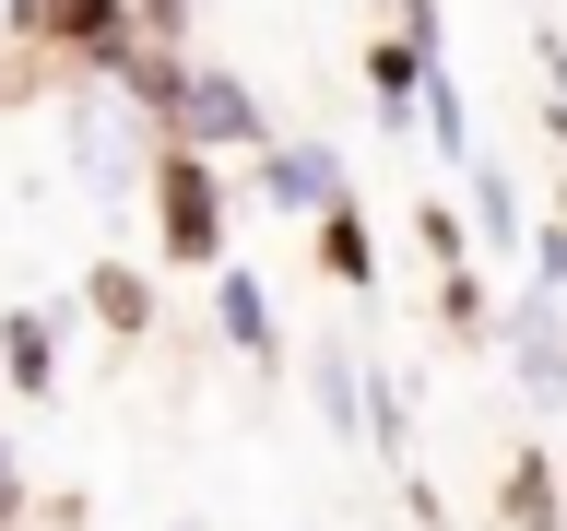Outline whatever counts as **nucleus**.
<instances>
[{"label": "nucleus", "instance_id": "nucleus-1", "mask_svg": "<svg viewBox=\"0 0 567 531\" xmlns=\"http://www.w3.org/2000/svg\"><path fill=\"white\" fill-rule=\"evenodd\" d=\"M118 95H142V106H154V118H166L177 142H189V154H202V142H260V106H248L237 83H225V71H202V60H166V71H131V83H118Z\"/></svg>", "mask_w": 567, "mask_h": 531}, {"label": "nucleus", "instance_id": "nucleus-2", "mask_svg": "<svg viewBox=\"0 0 567 531\" xmlns=\"http://www.w3.org/2000/svg\"><path fill=\"white\" fill-rule=\"evenodd\" d=\"M154 212H166V248L177 260H225V201H213V166L189 142L154 154Z\"/></svg>", "mask_w": 567, "mask_h": 531}, {"label": "nucleus", "instance_id": "nucleus-3", "mask_svg": "<svg viewBox=\"0 0 567 531\" xmlns=\"http://www.w3.org/2000/svg\"><path fill=\"white\" fill-rule=\"evenodd\" d=\"M260 201L272 212H343V166H331L319 142H272V154H260Z\"/></svg>", "mask_w": 567, "mask_h": 531}, {"label": "nucleus", "instance_id": "nucleus-4", "mask_svg": "<svg viewBox=\"0 0 567 531\" xmlns=\"http://www.w3.org/2000/svg\"><path fill=\"white\" fill-rule=\"evenodd\" d=\"M213 319H225V343H237V354H272V295H260L248 272L213 283Z\"/></svg>", "mask_w": 567, "mask_h": 531}, {"label": "nucleus", "instance_id": "nucleus-5", "mask_svg": "<svg viewBox=\"0 0 567 531\" xmlns=\"http://www.w3.org/2000/svg\"><path fill=\"white\" fill-rule=\"evenodd\" d=\"M367 71H379V106H414L425 95V48H379Z\"/></svg>", "mask_w": 567, "mask_h": 531}, {"label": "nucleus", "instance_id": "nucleus-6", "mask_svg": "<svg viewBox=\"0 0 567 531\" xmlns=\"http://www.w3.org/2000/svg\"><path fill=\"white\" fill-rule=\"evenodd\" d=\"M0 366H12V378H48V319H12V331H0Z\"/></svg>", "mask_w": 567, "mask_h": 531}]
</instances>
